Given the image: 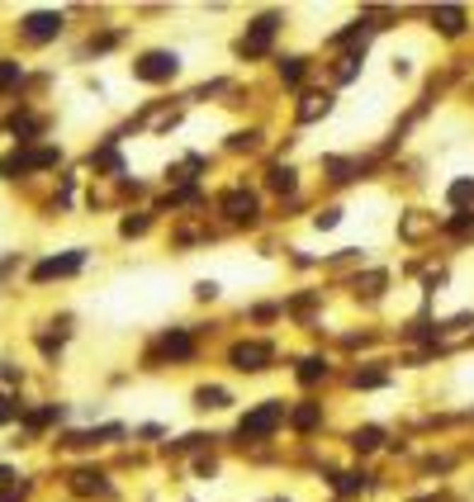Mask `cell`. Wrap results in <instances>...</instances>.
<instances>
[{"mask_svg":"<svg viewBox=\"0 0 474 502\" xmlns=\"http://www.w3.org/2000/svg\"><path fill=\"white\" fill-rule=\"evenodd\" d=\"M280 422H284V403H275V398H270V403H261L256 412H247V417L237 422V431H242L247 440H256V436H270Z\"/></svg>","mask_w":474,"mask_h":502,"instance_id":"cell-1","label":"cell"},{"mask_svg":"<svg viewBox=\"0 0 474 502\" xmlns=\"http://www.w3.org/2000/svg\"><path fill=\"white\" fill-rule=\"evenodd\" d=\"M175 71H180V57H175V52H147V57L133 62V76L138 81H171Z\"/></svg>","mask_w":474,"mask_h":502,"instance_id":"cell-2","label":"cell"},{"mask_svg":"<svg viewBox=\"0 0 474 502\" xmlns=\"http://www.w3.org/2000/svg\"><path fill=\"white\" fill-rule=\"evenodd\" d=\"M43 166H57V147H38V152H10L0 161V171L15 175V171H43Z\"/></svg>","mask_w":474,"mask_h":502,"instance_id":"cell-3","label":"cell"},{"mask_svg":"<svg viewBox=\"0 0 474 502\" xmlns=\"http://www.w3.org/2000/svg\"><path fill=\"white\" fill-rule=\"evenodd\" d=\"M266 361H270V346H261V342H242V346H233V365L242 370V375H256V370H266Z\"/></svg>","mask_w":474,"mask_h":502,"instance_id":"cell-4","label":"cell"},{"mask_svg":"<svg viewBox=\"0 0 474 502\" xmlns=\"http://www.w3.org/2000/svg\"><path fill=\"white\" fill-rule=\"evenodd\" d=\"M24 33H29L33 43H47V38L62 33V15H57V10H38V15L24 19Z\"/></svg>","mask_w":474,"mask_h":502,"instance_id":"cell-5","label":"cell"},{"mask_svg":"<svg viewBox=\"0 0 474 502\" xmlns=\"http://www.w3.org/2000/svg\"><path fill=\"white\" fill-rule=\"evenodd\" d=\"M275 24H280V19H275V15L256 19V29L247 33L242 43H237V52H242V57H256V52H266V43H270V33H275Z\"/></svg>","mask_w":474,"mask_h":502,"instance_id":"cell-6","label":"cell"},{"mask_svg":"<svg viewBox=\"0 0 474 502\" xmlns=\"http://www.w3.org/2000/svg\"><path fill=\"white\" fill-rule=\"evenodd\" d=\"M223 214L233 223H252L256 218V194H247V189H233L228 199H223Z\"/></svg>","mask_w":474,"mask_h":502,"instance_id":"cell-7","label":"cell"},{"mask_svg":"<svg viewBox=\"0 0 474 502\" xmlns=\"http://www.w3.org/2000/svg\"><path fill=\"white\" fill-rule=\"evenodd\" d=\"M71 270H81V251H67V256L43 261V266L33 270V280H52V275H71Z\"/></svg>","mask_w":474,"mask_h":502,"instance_id":"cell-8","label":"cell"},{"mask_svg":"<svg viewBox=\"0 0 474 502\" xmlns=\"http://www.w3.org/2000/svg\"><path fill=\"white\" fill-rule=\"evenodd\" d=\"M328 110H332V100H328V95H304V105H299V119H304V124H313L318 114H328Z\"/></svg>","mask_w":474,"mask_h":502,"instance_id":"cell-9","label":"cell"},{"mask_svg":"<svg viewBox=\"0 0 474 502\" xmlns=\"http://www.w3.org/2000/svg\"><path fill=\"white\" fill-rule=\"evenodd\" d=\"M437 24H441V33H460V29H465V10L441 5V10H437Z\"/></svg>","mask_w":474,"mask_h":502,"instance_id":"cell-10","label":"cell"},{"mask_svg":"<svg viewBox=\"0 0 474 502\" xmlns=\"http://www.w3.org/2000/svg\"><path fill=\"white\" fill-rule=\"evenodd\" d=\"M379 440H384V431H379V426H365V431H356V436H351V445H356V450H375Z\"/></svg>","mask_w":474,"mask_h":502,"instance_id":"cell-11","label":"cell"},{"mask_svg":"<svg viewBox=\"0 0 474 502\" xmlns=\"http://www.w3.org/2000/svg\"><path fill=\"white\" fill-rule=\"evenodd\" d=\"M294 185H299V180H294V171H289V166H275V171H270V189H280V194H289Z\"/></svg>","mask_w":474,"mask_h":502,"instance_id":"cell-12","label":"cell"},{"mask_svg":"<svg viewBox=\"0 0 474 502\" xmlns=\"http://www.w3.org/2000/svg\"><path fill=\"white\" fill-rule=\"evenodd\" d=\"M166 351L185 361V356H190V351H195V346H190V337H185V332H171V337H166Z\"/></svg>","mask_w":474,"mask_h":502,"instance_id":"cell-13","label":"cell"},{"mask_svg":"<svg viewBox=\"0 0 474 502\" xmlns=\"http://www.w3.org/2000/svg\"><path fill=\"white\" fill-rule=\"evenodd\" d=\"M323 375H328V365L318 361V356H308V361H304V370H299L304 384H313V379H323Z\"/></svg>","mask_w":474,"mask_h":502,"instance_id":"cell-14","label":"cell"},{"mask_svg":"<svg viewBox=\"0 0 474 502\" xmlns=\"http://www.w3.org/2000/svg\"><path fill=\"white\" fill-rule=\"evenodd\" d=\"M280 76L289 81V86H294V81L304 76V57H284V62H280Z\"/></svg>","mask_w":474,"mask_h":502,"instance_id":"cell-15","label":"cell"},{"mask_svg":"<svg viewBox=\"0 0 474 502\" xmlns=\"http://www.w3.org/2000/svg\"><path fill=\"white\" fill-rule=\"evenodd\" d=\"M223 403H228L223 389H200V408H223Z\"/></svg>","mask_w":474,"mask_h":502,"instance_id":"cell-16","label":"cell"},{"mask_svg":"<svg viewBox=\"0 0 474 502\" xmlns=\"http://www.w3.org/2000/svg\"><path fill=\"white\" fill-rule=\"evenodd\" d=\"M76 488H81V493H105L100 474H91V469H86V474H76Z\"/></svg>","mask_w":474,"mask_h":502,"instance_id":"cell-17","label":"cell"},{"mask_svg":"<svg viewBox=\"0 0 474 502\" xmlns=\"http://www.w3.org/2000/svg\"><path fill=\"white\" fill-rule=\"evenodd\" d=\"M465 199H474V180H456L451 185V204H465Z\"/></svg>","mask_w":474,"mask_h":502,"instance_id":"cell-18","label":"cell"},{"mask_svg":"<svg viewBox=\"0 0 474 502\" xmlns=\"http://www.w3.org/2000/svg\"><path fill=\"white\" fill-rule=\"evenodd\" d=\"M313 422H318V408H299V412H294V426H299V431H308Z\"/></svg>","mask_w":474,"mask_h":502,"instance_id":"cell-19","label":"cell"},{"mask_svg":"<svg viewBox=\"0 0 474 502\" xmlns=\"http://www.w3.org/2000/svg\"><path fill=\"white\" fill-rule=\"evenodd\" d=\"M342 493H356V488H365V474H342Z\"/></svg>","mask_w":474,"mask_h":502,"instance_id":"cell-20","label":"cell"},{"mask_svg":"<svg viewBox=\"0 0 474 502\" xmlns=\"http://www.w3.org/2000/svg\"><path fill=\"white\" fill-rule=\"evenodd\" d=\"M19 81V62H5L0 66V86H15Z\"/></svg>","mask_w":474,"mask_h":502,"instance_id":"cell-21","label":"cell"},{"mask_svg":"<svg viewBox=\"0 0 474 502\" xmlns=\"http://www.w3.org/2000/svg\"><path fill=\"white\" fill-rule=\"evenodd\" d=\"M356 62H361V57H347V62L337 66V81H351V76H356Z\"/></svg>","mask_w":474,"mask_h":502,"instance_id":"cell-22","label":"cell"},{"mask_svg":"<svg viewBox=\"0 0 474 502\" xmlns=\"http://www.w3.org/2000/svg\"><path fill=\"white\" fill-rule=\"evenodd\" d=\"M195 294H200V298H214V294H219V284H214V280H200V284H195Z\"/></svg>","mask_w":474,"mask_h":502,"instance_id":"cell-23","label":"cell"},{"mask_svg":"<svg viewBox=\"0 0 474 502\" xmlns=\"http://www.w3.org/2000/svg\"><path fill=\"white\" fill-rule=\"evenodd\" d=\"M147 228V218H124V237H133V233H142Z\"/></svg>","mask_w":474,"mask_h":502,"instance_id":"cell-24","label":"cell"},{"mask_svg":"<svg viewBox=\"0 0 474 502\" xmlns=\"http://www.w3.org/2000/svg\"><path fill=\"white\" fill-rule=\"evenodd\" d=\"M337 218H342V214H337V209H328V214H318V228H337Z\"/></svg>","mask_w":474,"mask_h":502,"instance_id":"cell-25","label":"cell"},{"mask_svg":"<svg viewBox=\"0 0 474 502\" xmlns=\"http://www.w3.org/2000/svg\"><path fill=\"white\" fill-rule=\"evenodd\" d=\"M24 498V484H15V488H5V493H0V502H19Z\"/></svg>","mask_w":474,"mask_h":502,"instance_id":"cell-26","label":"cell"},{"mask_svg":"<svg viewBox=\"0 0 474 502\" xmlns=\"http://www.w3.org/2000/svg\"><path fill=\"white\" fill-rule=\"evenodd\" d=\"M10 412H15V408H10V398H0V422H10Z\"/></svg>","mask_w":474,"mask_h":502,"instance_id":"cell-27","label":"cell"},{"mask_svg":"<svg viewBox=\"0 0 474 502\" xmlns=\"http://www.w3.org/2000/svg\"><path fill=\"white\" fill-rule=\"evenodd\" d=\"M0 479H10V469H5V465H0Z\"/></svg>","mask_w":474,"mask_h":502,"instance_id":"cell-28","label":"cell"}]
</instances>
